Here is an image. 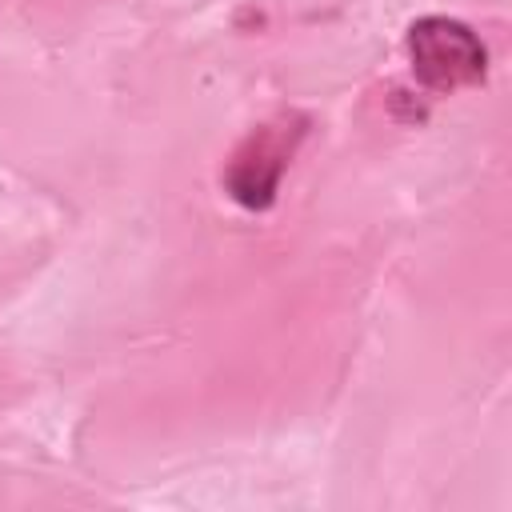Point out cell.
Segmentation results:
<instances>
[{"label":"cell","mask_w":512,"mask_h":512,"mask_svg":"<svg viewBox=\"0 0 512 512\" xmlns=\"http://www.w3.org/2000/svg\"><path fill=\"white\" fill-rule=\"evenodd\" d=\"M408 56L412 72L432 92H452L480 84L488 72V52L480 36L452 16H424L408 28Z\"/></svg>","instance_id":"6da1fadb"}]
</instances>
